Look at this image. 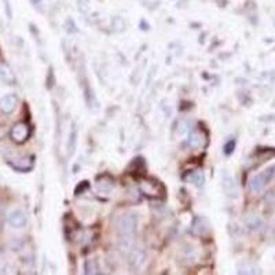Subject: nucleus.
<instances>
[{
	"label": "nucleus",
	"instance_id": "obj_7",
	"mask_svg": "<svg viewBox=\"0 0 275 275\" xmlns=\"http://www.w3.org/2000/svg\"><path fill=\"white\" fill-rule=\"evenodd\" d=\"M142 191L149 197H159V183L157 182H152V180H145L141 184Z\"/></svg>",
	"mask_w": 275,
	"mask_h": 275
},
{
	"label": "nucleus",
	"instance_id": "obj_6",
	"mask_svg": "<svg viewBox=\"0 0 275 275\" xmlns=\"http://www.w3.org/2000/svg\"><path fill=\"white\" fill-rule=\"evenodd\" d=\"M205 143H207V138L200 131H194L189 136V145L194 149H202L205 146Z\"/></svg>",
	"mask_w": 275,
	"mask_h": 275
},
{
	"label": "nucleus",
	"instance_id": "obj_5",
	"mask_svg": "<svg viewBox=\"0 0 275 275\" xmlns=\"http://www.w3.org/2000/svg\"><path fill=\"white\" fill-rule=\"evenodd\" d=\"M33 164H35L33 157L32 156H26V157H19L15 161H12L11 166L21 172H26L33 168Z\"/></svg>",
	"mask_w": 275,
	"mask_h": 275
},
{
	"label": "nucleus",
	"instance_id": "obj_4",
	"mask_svg": "<svg viewBox=\"0 0 275 275\" xmlns=\"http://www.w3.org/2000/svg\"><path fill=\"white\" fill-rule=\"evenodd\" d=\"M17 102H18V99L15 95H12V94H8L6 97H3L1 101H0V110L3 111V113H12L14 109L17 108Z\"/></svg>",
	"mask_w": 275,
	"mask_h": 275
},
{
	"label": "nucleus",
	"instance_id": "obj_2",
	"mask_svg": "<svg viewBox=\"0 0 275 275\" xmlns=\"http://www.w3.org/2000/svg\"><path fill=\"white\" fill-rule=\"evenodd\" d=\"M10 135H11V139L15 143H24L31 135V128L25 122H18L12 127Z\"/></svg>",
	"mask_w": 275,
	"mask_h": 275
},
{
	"label": "nucleus",
	"instance_id": "obj_9",
	"mask_svg": "<svg viewBox=\"0 0 275 275\" xmlns=\"http://www.w3.org/2000/svg\"><path fill=\"white\" fill-rule=\"evenodd\" d=\"M0 80L8 84L12 81V74L7 66H0Z\"/></svg>",
	"mask_w": 275,
	"mask_h": 275
},
{
	"label": "nucleus",
	"instance_id": "obj_3",
	"mask_svg": "<svg viewBox=\"0 0 275 275\" xmlns=\"http://www.w3.org/2000/svg\"><path fill=\"white\" fill-rule=\"evenodd\" d=\"M7 220H8V223H10L11 227H14V228H21V227H24L26 224V215H25L24 211L15 209V211H11L8 214Z\"/></svg>",
	"mask_w": 275,
	"mask_h": 275
},
{
	"label": "nucleus",
	"instance_id": "obj_10",
	"mask_svg": "<svg viewBox=\"0 0 275 275\" xmlns=\"http://www.w3.org/2000/svg\"><path fill=\"white\" fill-rule=\"evenodd\" d=\"M202 223H204V219H197L196 223H194V226H193V231H196L197 228H201L202 234H204V232L208 231V226H207V224L204 226Z\"/></svg>",
	"mask_w": 275,
	"mask_h": 275
},
{
	"label": "nucleus",
	"instance_id": "obj_11",
	"mask_svg": "<svg viewBox=\"0 0 275 275\" xmlns=\"http://www.w3.org/2000/svg\"><path fill=\"white\" fill-rule=\"evenodd\" d=\"M0 230H1V220H0Z\"/></svg>",
	"mask_w": 275,
	"mask_h": 275
},
{
	"label": "nucleus",
	"instance_id": "obj_8",
	"mask_svg": "<svg viewBox=\"0 0 275 275\" xmlns=\"http://www.w3.org/2000/svg\"><path fill=\"white\" fill-rule=\"evenodd\" d=\"M143 259H145V255H143V252H142V251H134V252H132V255H131V259H129V262H131V264H132L134 267H139V266L143 263Z\"/></svg>",
	"mask_w": 275,
	"mask_h": 275
},
{
	"label": "nucleus",
	"instance_id": "obj_1",
	"mask_svg": "<svg viewBox=\"0 0 275 275\" xmlns=\"http://www.w3.org/2000/svg\"><path fill=\"white\" fill-rule=\"evenodd\" d=\"M136 216L134 215H124L121 219L118 220V235H120V248L122 251H129V248L132 246L135 232H136Z\"/></svg>",
	"mask_w": 275,
	"mask_h": 275
}]
</instances>
